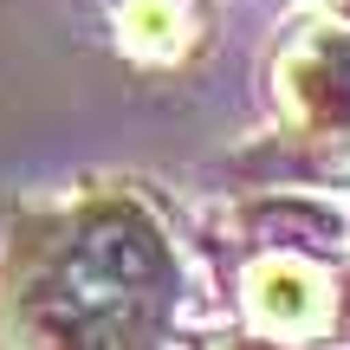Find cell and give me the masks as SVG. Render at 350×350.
Returning <instances> with one entry per match:
<instances>
[{
  "instance_id": "cell-4",
  "label": "cell",
  "mask_w": 350,
  "mask_h": 350,
  "mask_svg": "<svg viewBox=\"0 0 350 350\" xmlns=\"http://www.w3.org/2000/svg\"><path fill=\"white\" fill-rule=\"evenodd\" d=\"M182 33H188L182 0H130V7H124V39H130L137 52L169 59V52L182 46Z\"/></svg>"
},
{
  "instance_id": "cell-2",
  "label": "cell",
  "mask_w": 350,
  "mask_h": 350,
  "mask_svg": "<svg viewBox=\"0 0 350 350\" xmlns=\"http://www.w3.org/2000/svg\"><path fill=\"white\" fill-rule=\"evenodd\" d=\"M279 104L312 143H350V26L318 20L279 52Z\"/></svg>"
},
{
  "instance_id": "cell-6",
  "label": "cell",
  "mask_w": 350,
  "mask_h": 350,
  "mask_svg": "<svg viewBox=\"0 0 350 350\" xmlns=\"http://www.w3.org/2000/svg\"><path fill=\"white\" fill-rule=\"evenodd\" d=\"M240 350H292V344H273V338H266V344H240Z\"/></svg>"
},
{
  "instance_id": "cell-1",
  "label": "cell",
  "mask_w": 350,
  "mask_h": 350,
  "mask_svg": "<svg viewBox=\"0 0 350 350\" xmlns=\"http://www.w3.org/2000/svg\"><path fill=\"white\" fill-rule=\"evenodd\" d=\"M175 305V253L124 195L46 214L7 273L13 350H150Z\"/></svg>"
},
{
  "instance_id": "cell-3",
  "label": "cell",
  "mask_w": 350,
  "mask_h": 350,
  "mask_svg": "<svg viewBox=\"0 0 350 350\" xmlns=\"http://www.w3.org/2000/svg\"><path fill=\"white\" fill-rule=\"evenodd\" d=\"M331 299H338L331 279L312 260H299V253H273V260H260L247 273V312L273 344H299L312 331H325Z\"/></svg>"
},
{
  "instance_id": "cell-5",
  "label": "cell",
  "mask_w": 350,
  "mask_h": 350,
  "mask_svg": "<svg viewBox=\"0 0 350 350\" xmlns=\"http://www.w3.org/2000/svg\"><path fill=\"white\" fill-rule=\"evenodd\" d=\"M331 13H338V26H350V0H331Z\"/></svg>"
}]
</instances>
